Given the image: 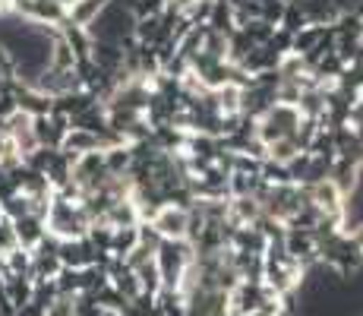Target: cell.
<instances>
[{"label":"cell","instance_id":"cell-1","mask_svg":"<svg viewBox=\"0 0 363 316\" xmlns=\"http://www.w3.org/2000/svg\"><path fill=\"white\" fill-rule=\"evenodd\" d=\"M190 228H193V215L184 206H174V202H167L152 215V231L162 241H190Z\"/></svg>","mask_w":363,"mask_h":316}]
</instances>
